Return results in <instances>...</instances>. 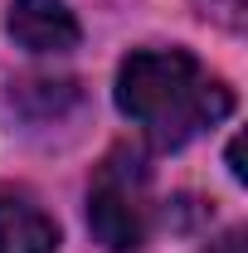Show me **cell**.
I'll use <instances>...</instances> for the list:
<instances>
[{
    "label": "cell",
    "mask_w": 248,
    "mask_h": 253,
    "mask_svg": "<svg viewBox=\"0 0 248 253\" xmlns=\"http://www.w3.org/2000/svg\"><path fill=\"white\" fill-rule=\"evenodd\" d=\"M0 253H59V224L30 190H0Z\"/></svg>",
    "instance_id": "4"
},
{
    "label": "cell",
    "mask_w": 248,
    "mask_h": 253,
    "mask_svg": "<svg viewBox=\"0 0 248 253\" xmlns=\"http://www.w3.org/2000/svg\"><path fill=\"white\" fill-rule=\"evenodd\" d=\"M78 83L73 78H20L10 83V107L30 122H59L68 107H78Z\"/></svg>",
    "instance_id": "5"
},
{
    "label": "cell",
    "mask_w": 248,
    "mask_h": 253,
    "mask_svg": "<svg viewBox=\"0 0 248 253\" xmlns=\"http://www.w3.org/2000/svg\"><path fill=\"white\" fill-rule=\"evenodd\" d=\"M88 229L112 253H136L151 239V166L141 161V151L117 146L93 170Z\"/></svg>",
    "instance_id": "2"
},
{
    "label": "cell",
    "mask_w": 248,
    "mask_h": 253,
    "mask_svg": "<svg viewBox=\"0 0 248 253\" xmlns=\"http://www.w3.org/2000/svg\"><path fill=\"white\" fill-rule=\"evenodd\" d=\"M209 253H248V234H244V229H229L224 239L209 244Z\"/></svg>",
    "instance_id": "7"
},
{
    "label": "cell",
    "mask_w": 248,
    "mask_h": 253,
    "mask_svg": "<svg viewBox=\"0 0 248 253\" xmlns=\"http://www.w3.org/2000/svg\"><path fill=\"white\" fill-rule=\"evenodd\" d=\"M244 10H248V0H209V15L224 30H244Z\"/></svg>",
    "instance_id": "6"
},
{
    "label": "cell",
    "mask_w": 248,
    "mask_h": 253,
    "mask_svg": "<svg viewBox=\"0 0 248 253\" xmlns=\"http://www.w3.org/2000/svg\"><path fill=\"white\" fill-rule=\"evenodd\" d=\"M117 107L156 151H175L234 112V88L205 73L190 49H136L117 68Z\"/></svg>",
    "instance_id": "1"
},
{
    "label": "cell",
    "mask_w": 248,
    "mask_h": 253,
    "mask_svg": "<svg viewBox=\"0 0 248 253\" xmlns=\"http://www.w3.org/2000/svg\"><path fill=\"white\" fill-rule=\"evenodd\" d=\"M5 30L25 54H68L83 39L78 15L63 0H15L5 15Z\"/></svg>",
    "instance_id": "3"
},
{
    "label": "cell",
    "mask_w": 248,
    "mask_h": 253,
    "mask_svg": "<svg viewBox=\"0 0 248 253\" xmlns=\"http://www.w3.org/2000/svg\"><path fill=\"white\" fill-rule=\"evenodd\" d=\"M229 175H234V180H244V141H239V136L229 141Z\"/></svg>",
    "instance_id": "8"
}]
</instances>
